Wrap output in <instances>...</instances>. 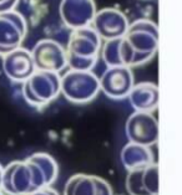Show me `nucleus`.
I'll use <instances>...</instances> for the list:
<instances>
[{"label": "nucleus", "instance_id": "20", "mask_svg": "<svg viewBox=\"0 0 182 195\" xmlns=\"http://www.w3.org/2000/svg\"><path fill=\"white\" fill-rule=\"evenodd\" d=\"M0 195H4V194H3V193H2V191H0Z\"/></svg>", "mask_w": 182, "mask_h": 195}, {"label": "nucleus", "instance_id": "6", "mask_svg": "<svg viewBox=\"0 0 182 195\" xmlns=\"http://www.w3.org/2000/svg\"><path fill=\"white\" fill-rule=\"evenodd\" d=\"M26 32V20L20 13L11 10L0 14V56L21 47Z\"/></svg>", "mask_w": 182, "mask_h": 195}, {"label": "nucleus", "instance_id": "14", "mask_svg": "<svg viewBox=\"0 0 182 195\" xmlns=\"http://www.w3.org/2000/svg\"><path fill=\"white\" fill-rule=\"evenodd\" d=\"M64 195H114L110 184L102 178L76 174L66 182Z\"/></svg>", "mask_w": 182, "mask_h": 195}, {"label": "nucleus", "instance_id": "4", "mask_svg": "<svg viewBox=\"0 0 182 195\" xmlns=\"http://www.w3.org/2000/svg\"><path fill=\"white\" fill-rule=\"evenodd\" d=\"M60 75L56 72L35 70L23 82V96L32 107L43 108L60 95Z\"/></svg>", "mask_w": 182, "mask_h": 195}, {"label": "nucleus", "instance_id": "8", "mask_svg": "<svg viewBox=\"0 0 182 195\" xmlns=\"http://www.w3.org/2000/svg\"><path fill=\"white\" fill-rule=\"evenodd\" d=\"M125 132L130 143L151 147L159 139V122L151 113L135 112L129 117Z\"/></svg>", "mask_w": 182, "mask_h": 195}, {"label": "nucleus", "instance_id": "5", "mask_svg": "<svg viewBox=\"0 0 182 195\" xmlns=\"http://www.w3.org/2000/svg\"><path fill=\"white\" fill-rule=\"evenodd\" d=\"M99 91V78L91 71L70 70L60 78V93L72 103H87L97 96Z\"/></svg>", "mask_w": 182, "mask_h": 195}, {"label": "nucleus", "instance_id": "16", "mask_svg": "<svg viewBox=\"0 0 182 195\" xmlns=\"http://www.w3.org/2000/svg\"><path fill=\"white\" fill-rule=\"evenodd\" d=\"M153 153L150 147L129 143L121 152V162L129 172L155 164Z\"/></svg>", "mask_w": 182, "mask_h": 195}, {"label": "nucleus", "instance_id": "17", "mask_svg": "<svg viewBox=\"0 0 182 195\" xmlns=\"http://www.w3.org/2000/svg\"><path fill=\"white\" fill-rule=\"evenodd\" d=\"M19 0H0V14L14 10Z\"/></svg>", "mask_w": 182, "mask_h": 195}, {"label": "nucleus", "instance_id": "2", "mask_svg": "<svg viewBox=\"0 0 182 195\" xmlns=\"http://www.w3.org/2000/svg\"><path fill=\"white\" fill-rule=\"evenodd\" d=\"M59 168L53 157L46 153L32 154L4 168L2 189L9 195H28L50 186Z\"/></svg>", "mask_w": 182, "mask_h": 195}, {"label": "nucleus", "instance_id": "19", "mask_svg": "<svg viewBox=\"0 0 182 195\" xmlns=\"http://www.w3.org/2000/svg\"><path fill=\"white\" fill-rule=\"evenodd\" d=\"M3 170H4V168L0 164V190H2V182H3Z\"/></svg>", "mask_w": 182, "mask_h": 195}, {"label": "nucleus", "instance_id": "11", "mask_svg": "<svg viewBox=\"0 0 182 195\" xmlns=\"http://www.w3.org/2000/svg\"><path fill=\"white\" fill-rule=\"evenodd\" d=\"M60 16L68 28L76 30L90 26L96 14L94 0H61Z\"/></svg>", "mask_w": 182, "mask_h": 195}, {"label": "nucleus", "instance_id": "13", "mask_svg": "<svg viewBox=\"0 0 182 195\" xmlns=\"http://www.w3.org/2000/svg\"><path fill=\"white\" fill-rule=\"evenodd\" d=\"M126 189L130 195H159V167L157 164L129 172Z\"/></svg>", "mask_w": 182, "mask_h": 195}, {"label": "nucleus", "instance_id": "9", "mask_svg": "<svg viewBox=\"0 0 182 195\" xmlns=\"http://www.w3.org/2000/svg\"><path fill=\"white\" fill-rule=\"evenodd\" d=\"M129 20L122 11L112 7H106L96 11L90 28L93 29L101 40L109 41L121 37L129 28Z\"/></svg>", "mask_w": 182, "mask_h": 195}, {"label": "nucleus", "instance_id": "7", "mask_svg": "<svg viewBox=\"0 0 182 195\" xmlns=\"http://www.w3.org/2000/svg\"><path fill=\"white\" fill-rule=\"evenodd\" d=\"M30 52L35 70L59 73L68 66L65 49L55 40L44 39L38 41Z\"/></svg>", "mask_w": 182, "mask_h": 195}, {"label": "nucleus", "instance_id": "1", "mask_svg": "<svg viewBox=\"0 0 182 195\" xmlns=\"http://www.w3.org/2000/svg\"><path fill=\"white\" fill-rule=\"evenodd\" d=\"M102 60L107 67H134L148 62L159 49V28L147 19H138L129 25L119 39L105 41L101 46Z\"/></svg>", "mask_w": 182, "mask_h": 195}, {"label": "nucleus", "instance_id": "15", "mask_svg": "<svg viewBox=\"0 0 182 195\" xmlns=\"http://www.w3.org/2000/svg\"><path fill=\"white\" fill-rule=\"evenodd\" d=\"M159 87L152 82L134 84L129 93V99L135 112L151 113L159 107Z\"/></svg>", "mask_w": 182, "mask_h": 195}, {"label": "nucleus", "instance_id": "3", "mask_svg": "<svg viewBox=\"0 0 182 195\" xmlns=\"http://www.w3.org/2000/svg\"><path fill=\"white\" fill-rule=\"evenodd\" d=\"M101 39L90 26L72 30L69 37L66 61L71 70L91 71L101 52Z\"/></svg>", "mask_w": 182, "mask_h": 195}, {"label": "nucleus", "instance_id": "10", "mask_svg": "<svg viewBox=\"0 0 182 195\" xmlns=\"http://www.w3.org/2000/svg\"><path fill=\"white\" fill-rule=\"evenodd\" d=\"M100 90L111 99H122L129 96L134 87V73L130 67H107L99 78Z\"/></svg>", "mask_w": 182, "mask_h": 195}, {"label": "nucleus", "instance_id": "12", "mask_svg": "<svg viewBox=\"0 0 182 195\" xmlns=\"http://www.w3.org/2000/svg\"><path fill=\"white\" fill-rule=\"evenodd\" d=\"M3 70L11 81L25 82L35 72L31 52L24 47H19L3 56Z\"/></svg>", "mask_w": 182, "mask_h": 195}, {"label": "nucleus", "instance_id": "18", "mask_svg": "<svg viewBox=\"0 0 182 195\" xmlns=\"http://www.w3.org/2000/svg\"><path fill=\"white\" fill-rule=\"evenodd\" d=\"M28 195H60L55 189L50 188V186H46V188H43V189H39L34 193H30Z\"/></svg>", "mask_w": 182, "mask_h": 195}]
</instances>
